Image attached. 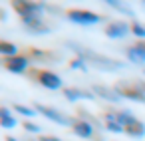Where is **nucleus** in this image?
<instances>
[{
	"label": "nucleus",
	"instance_id": "1",
	"mask_svg": "<svg viewBox=\"0 0 145 141\" xmlns=\"http://www.w3.org/2000/svg\"><path fill=\"white\" fill-rule=\"evenodd\" d=\"M68 46H70V50L76 54V58H82L84 62H88V66H93V68L99 70V72L111 74V72L123 70V64H121V62H117V60H113V58H107V56H101V54H97V52H93V50H89V48H86V46H82V44L68 42Z\"/></svg>",
	"mask_w": 145,
	"mask_h": 141
},
{
	"label": "nucleus",
	"instance_id": "2",
	"mask_svg": "<svg viewBox=\"0 0 145 141\" xmlns=\"http://www.w3.org/2000/svg\"><path fill=\"white\" fill-rule=\"evenodd\" d=\"M30 78H32L36 84H40L42 87H46L48 91H58V89L64 87L62 78H60L56 72H52V70H38V68H32Z\"/></svg>",
	"mask_w": 145,
	"mask_h": 141
},
{
	"label": "nucleus",
	"instance_id": "3",
	"mask_svg": "<svg viewBox=\"0 0 145 141\" xmlns=\"http://www.w3.org/2000/svg\"><path fill=\"white\" fill-rule=\"evenodd\" d=\"M34 109L40 115H44L48 121L58 123V125H64V127H72L74 125V119H76V117H70L64 111H58L56 107H50V105H44V103H34Z\"/></svg>",
	"mask_w": 145,
	"mask_h": 141
},
{
	"label": "nucleus",
	"instance_id": "4",
	"mask_svg": "<svg viewBox=\"0 0 145 141\" xmlns=\"http://www.w3.org/2000/svg\"><path fill=\"white\" fill-rule=\"evenodd\" d=\"M12 8L16 10V14L20 18H26V16H42L48 10V4L32 2V0H14Z\"/></svg>",
	"mask_w": 145,
	"mask_h": 141
},
{
	"label": "nucleus",
	"instance_id": "5",
	"mask_svg": "<svg viewBox=\"0 0 145 141\" xmlns=\"http://www.w3.org/2000/svg\"><path fill=\"white\" fill-rule=\"evenodd\" d=\"M66 18L72 22V24H78V26H95L99 24L103 18L95 12H89V10H80V8H74V10H68L66 12Z\"/></svg>",
	"mask_w": 145,
	"mask_h": 141
},
{
	"label": "nucleus",
	"instance_id": "6",
	"mask_svg": "<svg viewBox=\"0 0 145 141\" xmlns=\"http://www.w3.org/2000/svg\"><path fill=\"white\" fill-rule=\"evenodd\" d=\"M20 24L24 26V30L28 34H34V36H46V34H50V26L44 22L42 16H26V18H20Z\"/></svg>",
	"mask_w": 145,
	"mask_h": 141
},
{
	"label": "nucleus",
	"instance_id": "7",
	"mask_svg": "<svg viewBox=\"0 0 145 141\" xmlns=\"http://www.w3.org/2000/svg\"><path fill=\"white\" fill-rule=\"evenodd\" d=\"M115 89H117V93H119L123 99H129V101H135V103H145V95H143V91H141L135 84L117 82V84H115Z\"/></svg>",
	"mask_w": 145,
	"mask_h": 141
},
{
	"label": "nucleus",
	"instance_id": "8",
	"mask_svg": "<svg viewBox=\"0 0 145 141\" xmlns=\"http://www.w3.org/2000/svg\"><path fill=\"white\" fill-rule=\"evenodd\" d=\"M103 34L111 40H123L131 34V24L123 22V20H113V22H107Z\"/></svg>",
	"mask_w": 145,
	"mask_h": 141
},
{
	"label": "nucleus",
	"instance_id": "9",
	"mask_svg": "<svg viewBox=\"0 0 145 141\" xmlns=\"http://www.w3.org/2000/svg\"><path fill=\"white\" fill-rule=\"evenodd\" d=\"M28 60H34V62H48V64H56L62 60V54L60 52H50V50H38V48H26V54H24Z\"/></svg>",
	"mask_w": 145,
	"mask_h": 141
},
{
	"label": "nucleus",
	"instance_id": "10",
	"mask_svg": "<svg viewBox=\"0 0 145 141\" xmlns=\"http://www.w3.org/2000/svg\"><path fill=\"white\" fill-rule=\"evenodd\" d=\"M89 91H91L93 95H97V97L109 101V103H121V101H123V97L117 93L115 87H109V86H103V84H93V86L89 87Z\"/></svg>",
	"mask_w": 145,
	"mask_h": 141
},
{
	"label": "nucleus",
	"instance_id": "11",
	"mask_svg": "<svg viewBox=\"0 0 145 141\" xmlns=\"http://www.w3.org/2000/svg\"><path fill=\"white\" fill-rule=\"evenodd\" d=\"M4 68L12 74H24L30 68V60L26 56H14V58H4L2 60Z\"/></svg>",
	"mask_w": 145,
	"mask_h": 141
},
{
	"label": "nucleus",
	"instance_id": "12",
	"mask_svg": "<svg viewBox=\"0 0 145 141\" xmlns=\"http://www.w3.org/2000/svg\"><path fill=\"white\" fill-rule=\"evenodd\" d=\"M72 133L80 139H93L95 137V127H91L88 121L84 119H74V125H72Z\"/></svg>",
	"mask_w": 145,
	"mask_h": 141
},
{
	"label": "nucleus",
	"instance_id": "13",
	"mask_svg": "<svg viewBox=\"0 0 145 141\" xmlns=\"http://www.w3.org/2000/svg\"><path fill=\"white\" fill-rule=\"evenodd\" d=\"M64 97L72 103L82 101V99H89V101L95 99V95L91 91H86V89H80V87H64Z\"/></svg>",
	"mask_w": 145,
	"mask_h": 141
},
{
	"label": "nucleus",
	"instance_id": "14",
	"mask_svg": "<svg viewBox=\"0 0 145 141\" xmlns=\"http://www.w3.org/2000/svg\"><path fill=\"white\" fill-rule=\"evenodd\" d=\"M125 135H129V137H133V139L145 137V123L135 117L133 121H129V123L125 125Z\"/></svg>",
	"mask_w": 145,
	"mask_h": 141
},
{
	"label": "nucleus",
	"instance_id": "15",
	"mask_svg": "<svg viewBox=\"0 0 145 141\" xmlns=\"http://www.w3.org/2000/svg\"><path fill=\"white\" fill-rule=\"evenodd\" d=\"M125 56H127V60H129L131 64H137V66H143V68H145V50L139 48L137 44H135V46H129V48L125 50Z\"/></svg>",
	"mask_w": 145,
	"mask_h": 141
},
{
	"label": "nucleus",
	"instance_id": "16",
	"mask_svg": "<svg viewBox=\"0 0 145 141\" xmlns=\"http://www.w3.org/2000/svg\"><path fill=\"white\" fill-rule=\"evenodd\" d=\"M76 117H78V119L88 121L91 127H95V131H103V129H105V123H101V121H99L95 115H91V113H89L88 109H84V107H80V109L76 111Z\"/></svg>",
	"mask_w": 145,
	"mask_h": 141
},
{
	"label": "nucleus",
	"instance_id": "17",
	"mask_svg": "<svg viewBox=\"0 0 145 141\" xmlns=\"http://www.w3.org/2000/svg\"><path fill=\"white\" fill-rule=\"evenodd\" d=\"M18 125V119L16 115H12V111L8 107H0V127L4 129H14Z\"/></svg>",
	"mask_w": 145,
	"mask_h": 141
},
{
	"label": "nucleus",
	"instance_id": "18",
	"mask_svg": "<svg viewBox=\"0 0 145 141\" xmlns=\"http://www.w3.org/2000/svg\"><path fill=\"white\" fill-rule=\"evenodd\" d=\"M107 6L113 8V10H117V12H121V14H125L127 18H133V20H135V12H133L131 6H127V4H123V2H117V0H107Z\"/></svg>",
	"mask_w": 145,
	"mask_h": 141
},
{
	"label": "nucleus",
	"instance_id": "19",
	"mask_svg": "<svg viewBox=\"0 0 145 141\" xmlns=\"http://www.w3.org/2000/svg\"><path fill=\"white\" fill-rule=\"evenodd\" d=\"M0 54H2L4 58L20 56V54H18V46H16V44H12V42H6V40L0 42Z\"/></svg>",
	"mask_w": 145,
	"mask_h": 141
},
{
	"label": "nucleus",
	"instance_id": "20",
	"mask_svg": "<svg viewBox=\"0 0 145 141\" xmlns=\"http://www.w3.org/2000/svg\"><path fill=\"white\" fill-rule=\"evenodd\" d=\"M14 111L20 113V115H24L28 121H32V117L38 115V111H36L34 107H28V105H22V103H14Z\"/></svg>",
	"mask_w": 145,
	"mask_h": 141
},
{
	"label": "nucleus",
	"instance_id": "21",
	"mask_svg": "<svg viewBox=\"0 0 145 141\" xmlns=\"http://www.w3.org/2000/svg\"><path fill=\"white\" fill-rule=\"evenodd\" d=\"M131 34L135 38H139V42H145V24H141L139 20L131 22Z\"/></svg>",
	"mask_w": 145,
	"mask_h": 141
},
{
	"label": "nucleus",
	"instance_id": "22",
	"mask_svg": "<svg viewBox=\"0 0 145 141\" xmlns=\"http://www.w3.org/2000/svg\"><path fill=\"white\" fill-rule=\"evenodd\" d=\"M115 115H117V121H119L123 127H125L129 121H133V119H135V115H133L129 109H119V111H115Z\"/></svg>",
	"mask_w": 145,
	"mask_h": 141
},
{
	"label": "nucleus",
	"instance_id": "23",
	"mask_svg": "<svg viewBox=\"0 0 145 141\" xmlns=\"http://www.w3.org/2000/svg\"><path fill=\"white\" fill-rule=\"evenodd\" d=\"M70 68H72V70H80V72H88V70H89L88 62H84L82 58H74V60L70 62Z\"/></svg>",
	"mask_w": 145,
	"mask_h": 141
},
{
	"label": "nucleus",
	"instance_id": "24",
	"mask_svg": "<svg viewBox=\"0 0 145 141\" xmlns=\"http://www.w3.org/2000/svg\"><path fill=\"white\" fill-rule=\"evenodd\" d=\"M22 127H24L26 133H40V131H42V127H40L38 123H34V121H24Z\"/></svg>",
	"mask_w": 145,
	"mask_h": 141
},
{
	"label": "nucleus",
	"instance_id": "25",
	"mask_svg": "<svg viewBox=\"0 0 145 141\" xmlns=\"http://www.w3.org/2000/svg\"><path fill=\"white\" fill-rule=\"evenodd\" d=\"M38 139H40V141H62V139L56 137V135H40Z\"/></svg>",
	"mask_w": 145,
	"mask_h": 141
},
{
	"label": "nucleus",
	"instance_id": "26",
	"mask_svg": "<svg viewBox=\"0 0 145 141\" xmlns=\"http://www.w3.org/2000/svg\"><path fill=\"white\" fill-rule=\"evenodd\" d=\"M6 141H18V139H16V137H12V135H8V137H6Z\"/></svg>",
	"mask_w": 145,
	"mask_h": 141
},
{
	"label": "nucleus",
	"instance_id": "27",
	"mask_svg": "<svg viewBox=\"0 0 145 141\" xmlns=\"http://www.w3.org/2000/svg\"><path fill=\"white\" fill-rule=\"evenodd\" d=\"M26 141H40V139H34V137H26Z\"/></svg>",
	"mask_w": 145,
	"mask_h": 141
},
{
	"label": "nucleus",
	"instance_id": "28",
	"mask_svg": "<svg viewBox=\"0 0 145 141\" xmlns=\"http://www.w3.org/2000/svg\"><path fill=\"white\" fill-rule=\"evenodd\" d=\"M143 6H145V0H143Z\"/></svg>",
	"mask_w": 145,
	"mask_h": 141
},
{
	"label": "nucleus",
	"instance_id": "29",
	"mask_svg": "<svg viewBox=\"0 0 145 141\" xmlns=\"http://www.w3.org/2000/svg\"><path fill=\"white\" fill-rule=\"evenodd\" d=\"M143 74H145V68H143Z\"/></svg>",
	"mask_w": 145,
	"mask_h": 141
}]
</instances>
